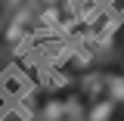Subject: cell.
<instances>
[{"instance_id":"6da1fadb","label":"cell","mask_w":124,"mask_h":121,"mask_svg":"<svg viewBox=\"0 0 124 121\" xmlns=\"http://www.w3.org/2000/svg\"><path fill=\"white\" fill-rule=\"evenodd\" d=\"M115 109H118V103H115L112 96H106V99H99V103H90V109H87L84 121H112Z\"/></svg>"},{"instance_id":"7a4b0ae2","label":"cell","mask_w":124,"mask_h":121,"mask_svg":"<svg viewBox=\"0 0 124 121\" xmlns=\"http://www.w3.org/2000/svg\"><path fill=\"white\" fill-rule=\"evenodd\" d=\"M106 84H108V96L115 103H124V72H108Z\"/></svg>"},{"instance_id":"3957f363","label":"cell","mask_w":124,"mask_h":121,"mask_svg":"<svg viewBox=\"0 0 124 121\" xmlns=\"http://www.w3.org/2000/svg\"><path fill=\"white\" fill-rule=\"evenodd\" d=\"M65 109H68V103L46 99V103H44V118H40V121H62V118H65Z\"/></svg>"},{"instance_id":"277c9868","label":"cell","mask_w":124,"mask_h":121,"mask_svg":"<svg viewBox=\"0 0 124 121\" xmlns=\"http://www.w3.org/2000/svg\"><path fill=\"white\" fill-rule=\"evenodd\" d=\"M37 0H3V9L6 16H16V13H25V9H34Z\"/></svg>"},{"instance_id":"5b68a950","label":"cell","mask_w":124,"mask_h":121,"mask_svg":"<svg viewBox=\"0 0 124 121\" xmlns=\"http://www.w3.org/2000/svg\"><path fill=\"white\" fill-rule=\"evenodd\" d=\"M62 0H37V6H44V9H56Z\"/></svg>"},{"instance_id":"8992f818","label":"cell","mask_w":124,"mask_h":121,"mask_svg":"<svg viewBox=\"0 0 124 121\" xmlns=\"http://www.w3.org/2000/svg\"><path fill=\"white\" fill-rule=\"evenodd\" d=\"M3 121H31V118H28V115H19V112H9Z\"/></svg>"},{"instance_id":"52a82bcc","label":"cell","mask_w":124,"mask_h":121,"mask_svg":"<svg viewBox=\"0 0 124 121\" xmlns=\"http://www.w3.org/2000/svg\"><path fill=\"white\" fill-rule=\"evenodd\" d=\"M0 72H3V62H0Z\"/></svg>"}]
</instances>
